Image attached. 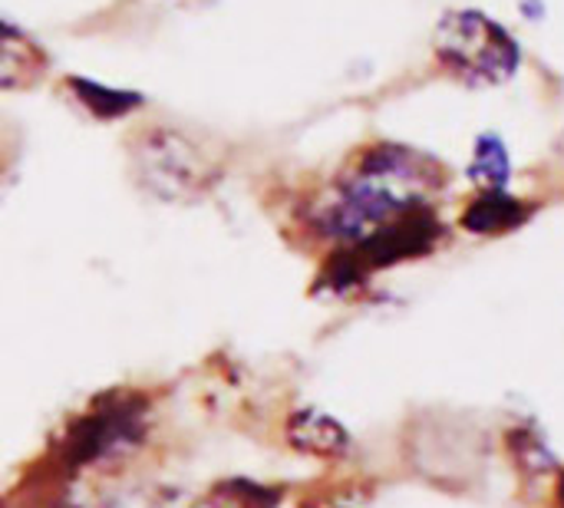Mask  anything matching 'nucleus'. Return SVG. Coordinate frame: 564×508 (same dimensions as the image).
<instances>
[{
  "label": "nucleus",
  "mask_w": 564,
  "mask_h": 508,
  "mask_svg": "<svg viewBox=\"0 0 564 508\" xmlns=\"http://www.w3.org/2000/svg\"><path fill=\"white\" fill-rule=\"evenodd\" d=\"M555 496H558V506L564 508V473L558 476V486H555Z\"/></svg>",
  "instance_id": "obj_11"
},
{
  "label": "nucleus",
  "mask_w": 564,
  "mask_h": 508,
  "mask_svg": "<svg viewBox=\"0 0 564 508\" xmlns=\"http://www.w3.org/2000/svg\"><path fill=\"white\" fill-rule=\"evenodd\" d=\"M126 145L135 185L159 202H198L225 179V145L202 129L152 119L132 126Z\"/></svg>",
  "instance_id": "obj_2"
},
{
  "label": "nucleus",
  "mask_w": 564,
  "mask_h": 508,
  "mask_svg": "<svg viewBox=\"0 0 564 508\" xmlns=\"http://www.w3.org/2000/svg\"><path fill=\"white\" fill-rule=\"evenodd\" d=\"M512 453L519 460L522 469L529 473H552L555 469V456L552 450L545 446V440H539L535 433H512Z\"/></svg>",
  "instance_id": "obj_10"
},
{
  "label": "nucleus",
  "mask_w": 564,
  "mask_h": 508,
  "mask_svg": "<svg viewBox=\"0 0 564 508\" xmlns=\"http://www.w3.org/2000/svg\"><path fill=\"white\" fill-rule=\"evenodd\" d=\"M175 3H185V0H175Z\"/></svg>",
  "instance_id": "obj_12"
},
{
  "label": "nucleus",
  "mask_w": 564,
  "mask_h": 508,
  "mask_svg": "<svg viewBox=\"0 0 564 508\" xmlns=\"http://www.w3.org/2000/svg\"><path fill=\"white\" fill-rule=\"evenodd\" d=\"M449 185L443 159L393 139H377L347 159V165L307 205V231L330 251H344L390 225L393 218L436 205Z\"/></svg>",
  "instance_id": "obj_1"
},
{
  "label": "nucleus",
  "mask_w": 564,
  "mask_h": 508,
  "mask_svg": "<svg viewBox=\"0 0 564 508\" xmlns=\"http://www.w3.org/2000/svg\"><path fill=\"white\" fill-rule=\"evenodd\" d=\"M539 205L512 195L509 188H476L459 212V228L476 238H502L525 228L535 218Z\"/></svg>",
  "instance_id": "obj_5"
},
{
  "label": "nucleus",
  "mask_w": 564,
  "mask_h": 508,
  "mask_svg": "<svg viewBox=\"0 0 564 508\" xmlns=\"http://www.w3.org/2000/svg\"><path fill=\"white\" fill-rule=\"evenodd\" d=\"M446 241H449V228L440 218L436 205H420L393 218L390 225H383L360 245L330 251V261L321 281L330 291H350L357 284H367L377 271H390V268L436 255Z\"/></svg>",
  "instance_id": "obj_4"
},
{
  "label": "nucleus",
  "mask_w": 564,
  "mask_h": 508,
  "mask_svg": "<svg viewBox=\"0 0 564 508\" xmlns=\"http://www.w3.org/2000/svg\"><path fill=\"white\" fill-rule=\"evenodd\" d=\"M288 433H291V443L297 450L311 453V456H344L350 450L347 430L334 417H327L321 410H301V413H294Z\"/></svg>",
  "instance_id": "obj_9"
},
{
  "label": "nucleus",
  "mask_w": 564,
  "mask_h": 508,
  "mask_svg": "<svg viewBox=\"0 0 564 508\" xmlns=\"http://www.w3.org/2000/svg\"><path fill=\"white\" fill-rule=\"evenodd\" d=\"M50 76V53L0 13V89H33Z\"/></svg>",
  "instance_id": "obj_7"
},
{
  "label": "nucleus",
  "mask_w": 564,
  "mask_h": 508,
  "mask_svg": "<svg viewBox=\"0 0 564 508\" xmlns=\"http://www.w3.org/2000/svg\"><path fill=\"white\" fill-rule=\"evenodd\" d=\"M512 152L502 132L482 129L473 145H469V162H466V179L476 188H509L512 182Z\"/></svg>",
  "instance_id": "obj_8"
},
{
  "label": "nucleus",
  "mask_w": 564,
  "mask_h": 508,
  "mask_svg": "<svg viewBox=\"0 0 564 508\" xmlns=\"http://www.w3.org/2000/svg\"><path fill=\"white\" fill-rule=\"evenodd\" d=\"M56 89H59V96L76 112H83L93 122H119V119L135 116L145 106V96L142 93L116 89V86L96 83L89 76H73V73L69 76H59L56 79Z\"/></svg>",
  "instance_id": "obj_6"
},
{
  "label": "nucleus",
  "mask_w": 564,
  "mask_h": 508,
  "mask_svg": "<svg viewBox=\"0 0 564 508\" xmlns=\"http://www.w3.org/2000/svg\"><path fill=\"white\" fill-rule=\"evenodd\" d=\"M433 60L466 89H496L525 66V46L509 23L482 7H449L433 26Z\"/></svg>",
  "instance_id": "obj_3"
}]
</instances>
